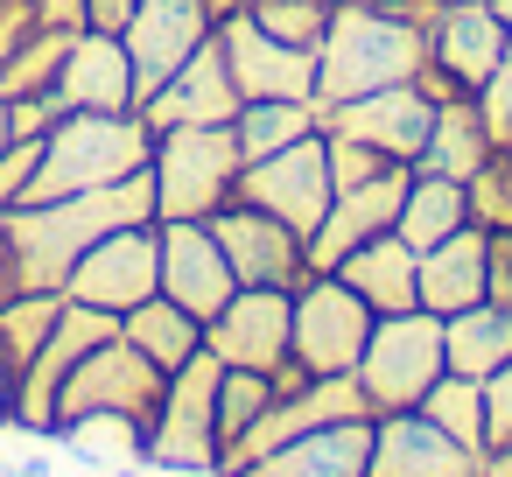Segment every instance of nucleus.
<instances>
[{"label": "nucleus", "instance_id": "16", "mask_svg": "<svg viewBox=\"0 0 512 477\" xmlns=\"http://www.w3.org/2000/svg\"><path fill=\"white\" fill-rule=\"evenodd\" d=\"M50 106L57 113H134L141 92H134V64H127V43L106 36V29H78L57 78H50Z\"/></svg>", "mask_w": 512, "mask_h": 477}, {"label": "nucleus", "instance_id": "9", "mask_svg": "<svg viewBox=\"0 0 512 477\" xmlns=\"http://www.w3.org/2000/svg\"><path fill=\"white\" fill-rule=\"evenodd\" d=\"M239 204H260V211H274L281 225H295L302 239L316 232V218L330 211V155H323V127L316 134H302V141H288L281 155H260V162H246L239 169V190H232Z\"/></svg>", "mask_w": 512, "mask_h": 477}, {"label": "nucleus", "instance_id": "26", "mask_svg": "<svg viewBox=\"0 0 512 477\" xmlns=\"http://www.w3.org/2000/svg\"><path fill=\"white\" fill-rule=\"evenodd\" d=\"M442 351H449V372L463 379H484L512 358V302H470L456 316H442Z\"/></svg>", "mask_w": 512, "mask_h": 477}, {"label": "nucleus", "instance_id": "36", "mask_svg": "<svg viewBox=\"0 0 512 477\" xmlns=\"http://www.w3.org/2000/svg\"><path fill=\"white\" fill-rule=\"evenodd\" d=\"M323 155H330V190H358V183H372V176H386V169H407V162L379 155L372 141H358V134H330V127H323Z\"/></svg>", "mask_w": 512, "mask_h": 477}, {"label": "nucleus", "instance_id": "24", "mask_svg": "<svg viewBox=\"0 0 512 477\" xmlns=\"http://www.w3.org/2000/svg\"><path fill=\"white\" fill-rule=\"evenodd\" d=\"M491 155H498V148H491V134H484L477 99H470V92L435 99V127H428V141H421L414 169H421V176H456V183H470Z\"/></svg>", "mask_w": 512, "mask_h": 477}, {"label": "nucleus", "instance_id": "35", "mask_svg": "<svg viewBox=\"0 0 512 477\" xmlns=\"http://www.w3.org/2000/svg\"><path fill=\"white\" fill-rule=\"evenodd\" d=\"M71 36H36L29 50H15L8 64H0V99H29V92H50L57 64H64Z\"/></svg>", "mask_w": 512, "mask_h": 477}, {"label": "nucleus", "instance_id": "13", "mask_svg": "<svg viewBox=\"0 0 512 477\" xmlns=\"http://www.w3.org/2000/svg\"><path fill=\"white\" fill-rule=\"evenodd\" d=\"M155 239H162V295H169L176 309H190L197 323H211V316L239 295L218 232H211L204 218H155Z\"/></svg>", "mask_w": 512, "mask_h": 477}, {"label": "nucleus", "instance_id": "3", "mask_svg": "<svg viewBox=\"0 0 512 477\" xmlns=\"http://www.w3.org/2000/svg\"><path fill=\"white\" fill-rule=\"evenodd\" d=\"M239 134L225 127H169L155 134L148 176H155V218H211L218 204H232L239 190Z\"/></svg>", "mask_w": 512, "mask_h": 477}, {"label": "nucleus", "instance_id": "39", "mask_svg": "<svg viewBox=\"0 0 512 477\" xmlns=\"http://www.w3.org/2000/svg\"><path fill=\"white\" fill-rule=\"evenodd\" d=\"M36 155H43V141H8V148H0V211H8V204L29 190V176H36Z\"/></svg>", "mask_w": 512, "mask_h": 477}, {"label": "nucleus", "instance_id": "30", "mask_svg": "<svg viewBox=\"0 0 512 477\" xmlns=\"http://www.w3.org/2000/svg\"><path fill=\"white\" fill-rule=\"evenodd\" d=\"M421 414H428L449 442H463L470 456H484V386H477V379L442 372V379L421 393Z\"/></svg>", "mask_w": 512, "mask_h": 477}, {"label": "nucleus", "instance_id": "46", "mask_svg": "<svg viewBox=\"0 0 512 477\" xmlns=\"http://www.w3.org/2000/svg\"><path fill=\"white\" fill-rule=\"evenodd\" d=\"M15 141V120H8V99H0V148H8Z\"/></svg>", "mask_w": 512, "mask_h": 477}, {"label": "nucleus", "instance_id": "27", "mask_svg": "<svg viewBox=\"0 0 512 477\" xmlns=\"http://www.w3.org/2000/svg\"><path fill=\"white\" fill-rule=\"evenodd\" d=\"M120 337H127L141 358H155L162 372H176V365H190V358L204 351V323H197L190 309H176L169 295L134 302V309L120 316Z\"/></svg>", "mask_w": 512, "mask_h": 477}, {"label": "nucleus", "instance_id": "38", "mask_svg": "<svg viewBox=\"0 0 512 477\" xmlns=\"http://www.w3.org/2000/svg\"><path fill=\"white\" fill-rule=\"evenodd\" d=\"M477 386H484V449H498V442H512V358L498 372H484Z\"/></svg>", "mask_w": 512, "mask_h": 477}, {"label": "nucleus", "instance_id": "34", "mask_svg": "<svg viewBox=\"0 0 512 477\" xmlns=\"http://www.w3.org/2000/svg\"><path fill=\"white\" fill-rule=\"evenodd\" d=\"M463 197H470V225L512 232V148H498V155L463 183Z\"/></svg>", "mask_w": 512, "mask_h": 477}, {"label": "nucleus", "instance_id": "32", "mask_svg": "<svg viewBox=\"0 0 512 477\" xmlns=\"http://www.w3.org/2000/svg\"><path fill=\"white\" fill-rule=\"evenodd\" d=\"M57 316H64V295H50V288H36V295H8V302H0V351H8L15 372L43 351V337L57 330Z\"/></svg>", "mask_w": 512, "mask_h": 477}, {"label": "nucleus", "instance_id": "18", "mask_svg": "<svg viewBox=\"0 0 512 477\" xmlns=\"http://www.w3.org/2000/svg\"><path fill=\"white\" fill-rule=\"evenodd\" d=\"M288 316H295V288H239V295L204 323V344H211L225 365L274 372V365L288 358Z\"/></svg>", "mask_w": 512, "mask_h": 477}, {"label": "nucleus", "instance_id": "11", "mask_svg": "<svg viewBox=\"0 0 512 477\" xmlns=\"http://www.w3.org/2000/svg\"><path fill=\"white\" fill-rule=\"evenodd\" d=\"M106 337H120V316H106V309H92V302H71V295H64L57 330L43 337V351L22 365V386H15V421H22L36 442H50V428H57V386H64V379H71V365H78L85 351H99Z\"/></svg>", "mask_w": 512, "mask_h": 477}, {"label": "nucleus", "instance_id": "1", "mask_svg": "<svg viewBox=\"0 0 512 477\" xmlns=\"http://www.w3.org/2000/svg\"><path fill=\"white\" fill-rule=\"evenodd\" d=\"M428 64V15H400L386 0H337L316 43V113L365 99L379 85H407Z\"/></svg>", "mask_w": 512, "mask_h": 477}, {"label": "nucleus", "instance_id": "40", "mask_svg": "<svg viewBox=\"0 0 512 477\" xmlns=\"http://www.w3.org/2000/svg\"><path fill=\"white\" fill-rule=\"evenodd\" d=\"M484 295L512 302V232H491V246H484Z\"/></svg>", "mask_w": 512, "mask_h": 477}, {"label": "nucleus", "instance_id": "7", "mask_svg": "<svg viewBox=\"0 0 512 477\" xmlns=\"http://www.w3.org/2000/svg\"><path fill=\"white\" fill-rule=\"evenodd\" d=\"M372 323H379V309L344 274H302L295 316H288V358H302L309 372H351L365 358Z\"/></svg>", "mask_w": 512, "mask_h": 477}, {"label": "nucleus", "instance_id": "41", "mask_svg": "<svg viewBox=\"0 0 512 477\" xmlns=\"http://www.w3.org/2000/svg\"><path fill=\"white\" fill-rule=\"evenodd\" d=\"M134 8H141V0H85V29H106V36H120V29L134 22Z\"/></svg>", "mask_w": 512, "mask_h": 477}, {"label": "nucleus", "instance_id": "15", "mask_svg": "<svg viewBox=\"0 0 512 477\" xmlns=\"http://www.w3.org/2000/svg\"><path fill=\"white\" fill-rule=\"evenodd\" d=\"M218 43H225V71L239 99H316V50L274 43L246 8L218 22Z\"/></svg>", "mask_w": 512, "mask_h": 477}, {"label": "nucleus", "instance_id": "4", "mask_svg": "<svg viewBox=\"0 0 512 477\" xmlns=\"http://www.w3.org/2000/svg\"><path fill=\"white\" fill-rule=\"evenodd\" d=\"M218 379L225 358L204 344L190 365L169 372L162 407L148 421V470H183V477H218Z\"/></svg>", "mask_w": 512, "mask_h": 477}, {"label": "nucleus", "instance_id": "5", "mask_svg": "<svg viewBox=\"0 0 512 477\" xmlns=\"http://www.w3.org/2000/svg\"><path fill=\"white\" fill-rule=\"evenodd\" d=\"M372 414H393V407H421V393L449 372V351H442V316L435 309H393L372 323L365 337V358L351 365Z\"/></svg>", "mask_w": 512, "mask_h": 477}, {"label": "nucleus", "instance_id": "25", "mask_svg": "<svg viewBox=\"0 0 512 477\" xmlns=\"http://www.w3.org/2000/svg\"><path fill=\"white\" fill-rule=\"evenodd\" d=\"M484 246H491L484 225H456L442 246H428L421 253V309L456 316V309L484 302Z\"/></svg>", "mask_w": 512, "mask_h": 477}, {"label": "nucleus", "instance_id": "45", "mask_svg": "<svg viewBox=\"0 0 512 477\" xmlns=\"http://www.w3.org/2000/svg\"><path fill=\"white\" fill-rule=\"evenodd\" d=\"M204 8H211V22H225V15H239V8H246V0H204Z\"/></svg>", "mask_w": 512, "mask_h": 477}, {"label": "nucleus", "instance_id": "6", "mask_svg": "<svg viewBox=\"0 0 512 477\" xmlns=\"http://www.w3.org/2000/svg\"><path fill=\"white\" fill-rule=\"evenodd\" d=\"M162 386H169V372H162L155 358H141L127 337H106V344H99V351H85V358L71 365V379L57 386V428H50V442H57L71 421H85V414L155 421Z\"/></svg>", "mask_w": 512, "mask_h": 477}, {"label": "nucleus", "instance_id": "2", "mask_svg": "<svg viewBox=\"0 0 512 477\" xmlns=\"http://www.w3.org/2000/svg\"><path fill=\"white\" fill-rule=\"evenodd\" d=\"M155 155V134L141 113H64L50 134H43V155H36V176L15 204H57V197H85V190H106L134 169H148Z\"/></svg>", "mask_w": 512, "mask_h": 477}, {"label": "nucleus", "instance_id": "31", "mask_svg": "<svg viewBox=\"0 0 512 477\" xmlns=\"http://www.w3.org/2000/svg\"><path fill=\"white\" fill-rule=\"evenodd\" d=\"M267 400H274V372H246V365H225V379H218V449L232 456L239 442H246V428L267 414ZM218 456V463H225Z\"/></svg>", "mask_w": 512, "mask_h": 477}, {"label": "nucleus", "instance_id": "28", "mask_svg": "<svg viewBox=\"0 0 512 477\" xmlns=\"http://www.w3.org/2000/svg\"><path fill=\"white\" fill-rule=\"evenodd\" d=\"M456 225H470V197H463V183H456V176H421V169H414L393 232H400L414 253H428V246H442Z\"/></svg>", "mask_w": 512, "mask_h": 477}, {"label": "nucleus", "instance_id": "17", "mask_svg": "<svg viewBox=\"0 0 512 477\" xmlns=\"http://www.w3.org/2000/svg\"><path fill=\"white\" fill-rule=\"evenodd\" d=\"M134 113L148 120V134H169V127H225V120L239 113V85H232V71H225V43L211 36V43H204L176 78H162Z\"/></svg>", "mask_w": 512, "mask_h": 477}, {"label": "nucleus", "instance_id": "21", "mask_svg": "<svg viewBox=\"0 0 512 477\" xmlns=\"http://www.w3.org/2000/svg\"><path fill=\"white\" fill-rule=\"evenodd\" d=\"M365 477H477V456L449 442L421 407H393V414H372Z\"/></svg>", "mask_w": 512, "mask_h": 477}, {"label": "nucleus", "instance_id": "8", "mask_svg": "<svg viewBox=\"0 0 512 477\" xmlns=\"http://www.w3.org/2000/svg\"><path fill=\"white\" fill-rule=\"evenodd\" d=\"M64 295H71V302H92V309H106V316H127L134 302L162 295V239H155V218L92 239L85 260L71 267Z\"/></svg>", "mask_w": 512, "mask_h": 477}, {"label": "nucleus", "instance_id": "23", "mask_svg": "<svg viewBox=\"0 0 512 477\" xmlns=\"http://www.w3.org/2000/svg\"><path fill=\"white\" fill-rule=\"evenodd\" d=\"M330 274H344L379 316H393V309H421V253H414L400 232H379V239L351 246Z\"/></svg>", "mask_w": 512, "mask_h": 477}, {"label": "nucleus", "instance_id": "44", "mask_svg": "<svg viewBox=\"0 0 512 477\" xmlns=\"http://www.w3.org/2000/svg\"><path fill=\"white\" fill-rule=\"evenodd\" d=\"M15 470H22V477H57V463H50V456H43V449H29V456H22V463H15Z\"/></svg>", "mask_w": 512, "mask_h": 477}, {"label": "nucleus", "instance_id": "29", "mask_svg": "<svg viewBox=\"0 0 512 477\" xmlns=\"http://www.w3.org/2000/svg\"><path fill=\"white\" fill-rule=\"evenodd\" d=\"M316 127H323L316 99H239V113H232V134H239V155L246 162L281 155L288 141H302Z\"/></svg>", "mask_w": 512, "mask_h": 477}, {"label": "nucleus", "instance_id": "43", "mask_svg": "<svg viewBox=\"0 0 512 477\" xmlns=\"http://www.w3.org/2000/svg\"><path fill=\"white\" fill-rule=\"evenodd\" d=\"M477 477H512V442L484 449V456H477Z\"/></svg>", "mask_w": 512, "mask_h": 477}, {"label": "nucleus", "instance_id": "22", "mask_svg": "<svg viewBox=\"0 0 512 477\" xmlns=\"http://www.w3.org/2000/svg\"><path fill=\"white\" fill-rule=\"evenodd\" d=\"M372 463V421H330V428H309L225 477H365Z\"/></svg>", "mask_w": 512, "mask_h": 477}, {"label": "nucleus", "instance_id": "12", "mask_svg": "<svg viewBox=\"0 0 512 477\" xmlns=\"http://www.w3.org/2000/svg\"><path fill=\"white\" fill-rule=\"evenodd\" d=\"M211 36H218V22H211L204 0H141L134 22L120 29L127 64H134V92L148 99V92H155L162 78H176Z\"/></svg>", "mask_w": 512, "mask_h": 477}, {"label": "nucleus", "instance_id": "33", "mask_svg": "<svg viewBox=\"0 0 512 477\" xmlns=\"http://www.w3.org/2000/svg\"><path fill=\"white\" fill-rule=\"evenodd\" d=\"M57 442H71V449H85V456L148 463V421H127V414H85V421H71Z\"/></svg>", "mask_w": 512, "mask_h": 477}, {"label": "nucleus", "instance_id": "14", "mask_svg": "<svg viewBox=\"0 0 512 477\" xmlns=\"http://www.w3.org/2000/svg\"><path fill=\"white\" fill-rule=\"evenodd\" d=\"M505 43H512V29L498 15V0H435L428 8V64L456 92H477L498 71Z\"/></svg>", "mask_w": 512, "mask_h": 477}, {"label": "nucleus", "instance_id": "10", "mask_svg": "<svg viewBox=\"0 0 512 477\" xmlns=\"http://www.w3.org/2000/svg\"><path fill=\"white\" fill-rule=\"evenodd\" d=\"M204 225L218 232L225 267H232L239 288H302V274H309V239H302L295 225H281L274 211L232 197V204H218Z\"/></svg>", "mask_w": 512, "mask_h": 477}, {"label": "nucleus", "instance_id": "42", "mask_svg": "<svg viewBox=\"0 0 512 477\" xmlns=\"http://www.w3.org/2000/svg\"><path fill=\"white\" fill-rule=\"evenodd\" d=\"M15 386H22V372L8 365V351H0V428L15 421Z\"/></svg>", "mask_w": 512, "mask_h": 477}, {"label": "nucleus", "instance_id": "47", "mask_svg": "<svg viewBox=\"0 0 512 477\" xmlns=\"http://www.w3.org/2000/svg\"><path fill=\"white\" fill-rule=\"evenodd\" d=\"M113 477H148V463H113Z\"/></svg>", "mask_w": 512, "mask_h": 477}, {"label": "nucleus", "instance_id": "19", "mask_svg": "<svg viewBox=\"0 0 512 477\" xmlns=\"http://www.w3.org/2000/svg\"><path fill=\"white\" fill-rule=\"evenodd\" d=\"M323 127H330V134H358V141H372L379 155H393V162L414 169V155H421V141H428V127H435V99L407 78V85H379V92H365V99L330 106Z\"/></svg>", "mask_w": 512, "mask_h": 477}, {"label": "nucleus", "instance_id": "20", "mask_svg": "<svg viewBox=\"0 0 512 477\" xmlns=\"http://www.w3.org/2000/svg\"><path fill=\"white\" fill-rule=\"evenodd\" d=\"M407 183H414V169H386V176H372V183H358V190H337V197H330V211H323V218H316V232H309V274H330L351 246H365V239L393 232Z\"/></svg>", "mask_w": 512, "mask_h": 477}, {"label": "nucleus", "instance_id": "48", "mask_svg": "<svg viewBox=\"0 0 512 477\" xmlns=\"http://www.w3.org/2000/svg\"><path fill=\"white\" fill-rule=\"evenodd\" d=\"M498 15H505V29H512V0H498Z\"/></svg>", "mask_w": 512, "mask_h": 477}, {"label": "nucleus", "instance_id": "37", "mask_svg": "<svg viewBox=\"0 0 512 477\" xmlns=\"http://www.w3.org/2000/svg\"><path fill=\"white\" fill-rule=\"evenodd\" d=\"M477 99V113H484V134H491V148H512V43H505V57H498V71L470 92Z\"/></svg>", "mask_w": 512, "mask_h": 477}]
</instances>
